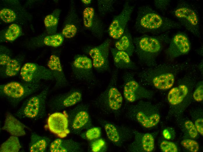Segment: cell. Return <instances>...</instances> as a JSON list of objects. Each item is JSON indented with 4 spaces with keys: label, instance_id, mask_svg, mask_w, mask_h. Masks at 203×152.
<instances>
[{
    "label": "cell",
    "instance_id": "1",
    "mask_svg": "<svg viewBox=\"0 0 203 152\" xmlns=\"http://www.w3.org/2000/svg\"><path fill=\"white\" fill-rule=\"evenodd\" d=\"M191 67V63L188 61L157 64L143 69L137 77L142 84L160 90H167L173 86L179 74Z\"/></svg>",
    "mask_w": 203,
    "mask_h": 152
},
{
    "label": "cell",
    "instance_id": "2",
    "mask_svg": "<svg viewBox=\"0 0 203 152\" xmlns=\"http://www.w3.org/2000/svg\"><path fill=\"white\" fill-rule=\"evenodd\" d=\"M181 26L178 22L162 16L146 5L138 8L134 25L135 30L139 33L154 35Z\"/></svg>",
    "mask_w": 203,
    "mask_h": 152
},
{
    "label": "cell",
    "instance_id": "3",
    "mask_svg": "<svg viewBox=\"0 0 203 152\" xmlns=\"http://www.w3.org/2000/svg\"><path fill=\"white\" fill-rule=\"evenodd\" d=\"M170 40L167 34L144 35L134 38L133 40L135 51L139 61L146 68L157 65V58L163 45L169 43Z\"/></svg>",
    "mask_w": 203,
    "mask_h": 152
},
{
    "label": "cell",
    "instance_id": "4",
    "mask_svg": "<svg viewBox=\"0 0 203 152\" xmlns=\"http://www.w3.org/2000/svg\"><path fill=\"white\" fill-rule=\"evenodd\" d=\"M125 116L143 127L150 128L155 127L160 119L159 106L151 102L140 100L128 106Z\"/></svg>",
    "mask_w": 203,
    "mask_h": 152
},
{
    "label": "cell",
    "instance_id": "5",
    "mask_svg": "<svg viewBox=\"0 0 203 152\" xmlns=\"http://www.w3.org/2000/svg\"><path fill=\"white\" fill-rule=\"evenodd\" d=\"M195 74L191 72L186 74L177 80L176 85L169 91L167 99L172 107L182 108L188 104L192 90L196 84Z\"/></svg>",
    "mask_w": 203,
    "mask_h": 152
},
{
    "label": "cell",
    "instance_id": "6",
    "mask_svg": "<svg viewBox=\"0 0 203 152\" xmlns=\"http://www.w3.org/2000/svg\"><path fill=\"white\" fill-rule=\"evenodd\" d=\"M42 87L39 83L12 81L0 85V96L6 99L16 107L24 99L38 91Z\"/></svg>",
    "mask_w": 203,
    "mask_h": 152
},
{
    "label": "cell",
    "instance_id": "7",
    "mask_svg": "<svg viewBox=\"0 0 203 152\" xmlns=\"http://www.w3.org/2000/svg\"><path fill=\"white\" fill-rule=\"evenodd\" d=\"M49 87H44L38 93L31 95L25 100L16 115L22 119L38 120L46 114V100Z\"/></svg>",
    "mask_w": 203,
    "mask_h": 152
},
{
    "label": "cell",
    "instance_id": "8",
    "mask_svg": "<svg viewBox=\"0 0 203 152\" xmlns=\"http://www.w3.org/2000/svg\"><path fill=\"white\" fill-rule=\"evenodd\" d=\"M118 75V69L113 71L107 89L96 102L99 106L113 113L119 111L123 103V96L117 86Z\"/></svg>",
    "mask_w": 203,
    "mask_h": 152
},
{
    "label": "cell",
    "instance_id": "9",
    "mask_svg": "<svg viewBox=\"0 0 203 152\" xmlns=\"http://www.w3.org/2000/svg\"><path fill=\"white\" fill-rule=\"evenodd\" d=\"M172 13L182 26L195 36L201 37L199 15L192 6L186 1L181 0Z\"/></svg>",
    "mask_w": 203,
    "mask_h": 152
},
{
    "label": "cell",
    "instance_id": "10",
    "mask_svg": "<svg viewBox=\"0 0 203 152\" xmlns=\"http://www.w3.org/2000/svg\"><path fill=\"white\" fill-rule=\"evenodd\" d=\"M123 93L125 100L133 103L142 99H150L154 92L145 88L134 78L133 73L126 72L123 76Z\"/></svg>",
    "mask_w": 203,
    "mask_h": 152
},
{
    "label": "cell",
    "instance_id": "11",
    "mask_svg": "<svg viewBox=\"0 0 203 152\" xmlns=\"http://www.w3.org/2000/svg\"><path fill=\"white\" fill-rule=\"evenodd\" d=\"M1 4L0 18L6 23L24 24L31 19V15L18 0H4Z\"/></svg>",
    "mask_w": 203,
    "mask_h": 152
},
{
    "label": "cell",
    "instance_id": "12",
    "mask_svg": "<svg viewBox=\"0 0 203 152\" xmlns=\"http://www.w3.org/2000/svg\"><path fill=\"white\" fill-rule=\"evenodd\" d=\"M111 42V40L108 38L99 45L87 46L83 48V51L90 57L93 68L98 72L110 70L108 55Z\"/></svg>",
    "mask_w": 203,
    "mask_h": 152
},
{
    "label": "cell",
    "instance_id": "13",
    "mask_svg": "<svg viewBox=\"0 0 203 152\" xmlns=\"http://www.w3.org/2000/svg\"><path fill=\"white\" fill-rule=\"evenodd\" d=\"M92 60L88 56L77 54L74 57L71 64V69L74 78L77 80L89 84L96 82L93 71Z\"/></svg>",
    "mask_w": 203,
    "mask_h": 152
},
{
    "label": "cell",
    "instance_id": "14",
    "mask_svg": "<svg viewBox=\"0 0 203 152\" xmlns=\"http://www.w3.org/2000/svg\"><path fill=\"white\" fill-rule=\"evenodd\" d=\"M19 74L23 81L28 83H39L42 80H54L53 74L48 68L32 62L24 64Z\"/></svg>",
    "mask_w": 203,
    "mask_h": 152
},
{
    "label": "cell",
    "instance_id": "15",
    "mask_svg": "<svg viewBox=\"0 0 203 152\" xmlns=\"http://www.w3.org/2000/svg\"><path fill=\"white\" fill-rule=\"evenodd\" d=\"M169 43L165 53L169 61H172L178 57L188 54L190 50L191 44L189 38L183 32H179L174 35L170 39Z\"/></svg>",
    "mask_w": 203,
    "mask_h": 152
},
{
    "label": "cell",
    "instance_id": "16",
    "mask_svg": "<svg viewBox=\"0 0 203 152\" xmlns=\"http://www.w3.org/2000/svg\"><path fill=\"white\" fill-rule=\"evenodd\" d=\"M133 10L134 7L129 2L124 4L121 12L113 18L108 27V32L110 37L118 39L122 35Z\"/></svg>",
    "mask_w": 203,
    "mask_h": 152
},
{
    "label": "cell",
    "instance_id": "17",
    "mask_svg": "<svg viewBox=\"0 0 203 152\" xmlns=\"http://www.w3.org/2000/svg\"><path fill=\"white\" fill-rule=\"evenodd\" d=\"M104 127L108 139L117 146H122L133 135V130L123 125L107 122Z\"/></svg>",
    "mask_w": 203,
    "mask_h": 152
},
{
    "label": "cell",
    "instance_id": "18",
    "mask_svg": "<svg viewBox=\"0 0 203 152\" xmlns=\"http://www.w3.org/2000/svg\"><path fill=\"white\" fill-rule=\"evenodd\" d=\"M83 25L96 38L101 39L103 35L104 27L95 9L92 7L87 6L82 13Z\"/></svg>",
    "mask_w": 203,
    "mask_h": 152
},
{
    "label": "cell",
    "instance_id": "19",
    "mask_svg": "<svg viewBox=\"0 0 203 152\" xmlns=\"http://www.w3.org/2000/svg\"><path fill=\"white\" fill-rule=\"evenodd\" d=\"M134 139L129 145L128 151L132 152H150L154 148L155 139L150 133H143L133 130Z\"/></svg>",
    "mask_w": 203,
    "mask_h": 152
},
{
    "label": "cell",
    "instance_id": "20",
    "mask_svg": "<svg viewBox=\"0 0 203 152\" xmlns=\"http://www.w3.org/2000/svg\"><path fill=\"white\" fill-rule=\"evenodd\" d=\"M82 98L81 92L78 90L73 89L53 97L50 101L49 105L52 109L61 110L76 104Z\"/></svg>",
    "mask_w": 203,
    "mask_h": 152
},
{
    "label": "cell",
    "instance_id": "21",
    "mask_svg": "<svg viewBox=\"0 0 203 152\" xmlns=\"http://www.w3.org/2000/svg\"><path fill=\"white\" fill-rule=\"evenodd\" d=\"M47 125L49 130L60 138L66 137L69 133L68 118L64 113L56 112L50 115Z\"/></svg>",
    "mask_w": 203,
    "mask_h": 152
},
{
    "label": "cell",
    "instance_id": "22",
    "mask_svg": "<svg viewBox=\"0 0 203 152\" xmlns=\"http://www.w3.org/2000/svg\"><path fill=\"white\" fill-rule=\"evenodd\" d=\"M74 2L71 5L64 23L61 33L64 38L71 39L74 37L80 28V19Z\"/></svg>",
    "mask_w": 203,
    "mask_h": 152
},
{
    "label": "cell",
    "instance_id": "23",
    "mask_svg": "<svg viewBox=\"0 0 203 152\" xmlns=\"http://www.w3.org/2000/svg\"><path fill=\"white\" fill-rule=\"evenodd\" d=\"M55 81V86L60 87L67 85L68 82L63 71L59 57L55 54L50 56L47 64Z\"/></svg>",
    "mask_w": 203,
    "mask_h": 152
},
{
    "label": "cell",
    "instance_id": "24",
    "mask_svg": "<svg viewBox=\"0 0 203 152\" xmlns=\"http://www.w3.org/2000/svg\"><path fill=\"white\" fill-rule=\"evenodd\" d=\"M23 123L20 121L11 113L7 112L2 129L9 133L11 135L17 137H22L26 134V128Z\"/></svg>",
    "mask_w": 203,
    "mask_h": 152
},
{
    "label": "cell",
    "instance_id": "25",
    "mask_svg": "<svg viewBox=\"0 0 203 152\" xmlns=\"http://www.w3.org/2000/svg\"><path fill=\"white\" fill-rule=\"evenodd\" d=\"M24 60V56L21 55L13 58L6 65L0 67V77L7 79L15 77L20 74Z\"/></svg>",
    "mask_w": 203,
    "mask_h": 152
},
{
    "label": "cell",
    "instance_id": "26",
    "mask_svg": "<svg viewBox=\"0 0 203 152\" xmlns=\"http://www.w3.org/2000/svg\"><path fill=\"white\" fill-rule=\"evenodd\" d=\"M110 50L114 64L117 68L131 70L136 69L135 64L127 53L118 50L115 48L111 47Z\"/></svg>",
    "mask_w": 203,
    "mask_h": 152
},
{
    "label": "cell",
    "instance_id": "27",
    "mask_svg": "<svg viewBox=\"0 0 203 152\" xmlns=\"http://www.w3.org/2000/svg\"><path fill=\"white\" fill-rule=\"evenodd\" d=\"M64 38L61 33L52 34H46L41 39L33 41L30 43L29 47L32 49L43 46L57 47L63 44Z\"/></svg>",
    "mask_w": 203,
    "mask_h": 152
},
{
    "label": "cell",
    "instance_id": "28",
    "mask_svg": "<svg viewBox=\"0 0 203 152\" xmlns=\"http://www.w3.org/2000/svg\"><path fill=\"white\" fill-rule=\"evenodd\" d=\"M115 48L127 53L130 57L135 51L133 40L130 32L126 27L122 35L116 42Z\"/></svg>",
    "mask_w": 203,
    "mask_h": 152
},
{
    "label": "cell",
    "instance_id": "29",
    "mask_svg": "<svg viewBox=\"0 0 203 152\" xmlns=\"http://www.w3.org/2000/svg\"><path fill=\"white\" fill-rule=\"evenodd\" d=\"M22 34V29L20 25L10 24L0 32L1 42H11L14 41Z\"/></svg>",
    "mask_w": 203,
    "mask_h": 152
},
{
    "label": "cell",
    "instance_id": "30",
    "mask_svg": "<svg viewBox=\"0 0 203 152\" xmlns=\"http://www.w3.org/2000/svg\"><path fill=\"white\" fill-rule=\"evenodd\" d=\"M49 143L46 137L40 136L35 132L31 133L29 146L31 152H46Z\"/></svg>",
    "mask_w": 203,
    "mask_h": 152
},
{
    "label": "cell",
    "instance_id": "31",
    "mask_svg": "<svg viewBox=\"0 0 203 152\" xmlns=\"http://www.w3.org/2000/svg\"><path fill=\"white\" fill-rule=\"evenodd\" d=\"M61 11L60 9L56 8L45 17L44 23L47 34L56 33Z\"/></svg>",
    "mask_w": 203,
    "mask_h": 152
},
{
    "label": "cell",
    "instance_id": "32",
    "mask_svg": "<svg viewBox=\"0 0 203 152\" xmlns=\"http://www.w3.org/2000/svg\"><path fill=\"white\" fill-rule=\"evenodd\" d=\"M22 147L17 137L12 136L0 146V152H18Z\"/></svg>",
    "mask_w": 203,
    "mask_h": 152
},
{
    "label": "cell",
    "instance_id": "33",
    "mask_svg": "<svg viewBox=\"0 0 203 152\" xmlns=\"http://www.w3.org/2000/svg\"><path fill=\"white\" fill-rule=\"evenodd\" d=\"M114 0H97V7L99 14L104 16L108 13L114 11Z\"/></svg>",
    "mask_w": 203,
    "mask_h": 152
},
{
    "label": "cell",
    "instance_id": "34",
    "mask_svg": "<svg viewBox=\"0 0 203 152\" xmlns=\"http://www.w3.org/2000/svg\"><path fill=\"white\" fill-rule=\"evenodd\" d=\"M69 146L67 141L58 139L51 143L50 151L51 152H67L69 151Z\"/></svg>",
    "mask_w": 203,
    "mask_h": 152
},
{
    "label": "cell",
    "instance_id": "35",
    "mask_svg": "<svg viewBox=\"0 0 203 152\" xmlns=\"http://www.w3.org/2000/svg\"><path fill=\"white\" fill-rule=\"evenodd\" d=\"M89 118L87 112L83 110L80 111L75 117L72 124L73 128L76 129H80L88 122Z\"/></svg>",
    "mask_w": 203,
    "mask_h": 152
},
{
    "label": "cell",
    "instance_id": "36",
    "mask_svg": "<svg viewBox=\"0 0 203 152\" xmlns=\"http://www.w3.org/2000/svg\"><path fill=\"white\" fill-rule=\"evenodd\" d=\"M13 58L10 50L7 47L0 46V65L1 67L6 65Z\"/></svg>",
    "mask_w": 203,
    "mask_h": 152
},
{
    "label": "cell",
    "instance_id": "37",
    "mask_svg": "<svg viewBox=\"0 0 203 152\" xmlns=\"http://www.w3.org/2000/svg\"><path fill=\"white\" fill-rule=\"evenodd\" d=\"M181 144L183 146L190 152H197L199 148L198 143L193 139H184L181 141Z\"/></svg>",
    "mask_w": 203,
    "mask_h": 152
},
{
    "label": "cell",
    "instance_id": "38",
    "mask_svg": "<svg viewBox=\"0 0 203 152\" xmlns=\"http://www.w3.org/2000/svg\"><path fill=\"white\" fill-rule=\"evenodd\" d=\"M203 82L201 80L195 84L196 87L192 94L194 99L196 102H200L203 99Z\"/></svg>",
    "mask_w": 203,
    "mask_h": 152
},
{
    "label": "cell",
    "instance_id": "39",
    "mask_svg": "<svg viewBox=\"0 0 203 152\" xmlns=\"http://www.w3.org/2000/svg\"><path fill=\"white\" fill-rule=\"evenodd\" d=\"M160 146L162 151L164 152H177L178 151L176 145L171 141H164L161 143Z\"/></svg>",
    "mask_w": 203,
    "mask_h": 152
},
{
    "label": "cell",
    "instance_id": "40",
    "mask_svg": "<svg viewBox=\"0 0 203 152\" xmlns=\"http://www.w3.org/2000/svg\"><path fill=\"white\" fill-rule=\"evenodd\" d=\"M101 131L98 127H94L88 129L86 133L87 138L92 140L99 138L101 135Z\"/></svg>",
    "mask_w": 203,
    "mask_h": 152
},
{
    "label": "cell",
    "instance_id": "41",
    "mask_svg": "<svg viewBox=\"0 0 203 152\" xmlns=\"http://www.w3.org/2000/svg\"><path fill=\"white\" fill-rule=\"evenodd\" d=\"M185 126L188 131L189 135L192 138H195L197 137L198 132L195 125L191 121L187 120L185 123Z\"/></svg>",
    "mask_w": 203,
    "mask_h": 152
},
{
    "label": "cell",
    "instance_id": "42",
    "mask_svg": "<svg viewBox=\"0 0 203 152\" xmlns=\"http://www.w3.org/2000/svg\"><path fill=\"white\" fill-rule=\"evenodd\" d=\"M170 1L169 0H155L154 1L155 6L161 11L166 10L170 4Z\"/></svg>",
    "mask_w": 203,
    "mask_h": 152
},
{
    "label": "cell",
    "instance_id": "43",
    "mask_svg": "<svg viewBox=\"0 0 203 152\" xmlns=\"http://www.w3.org/2000/svg\"><path fill=\"white\" fill-rule=\"evenodd\" d=\"M104 144V141L102 139H99L94 142L92 145V149L93 151H99Z\"/></svg>",
    "mask_w": 203,
    "mask_h": 152
},
{
    "label": "cell",
    "instance_id": "44",
    "mask_svg": "<svg viewBox=\"0 0 203 152\" xmlns=\"http://www.w3.org/2000/svg\"><path fill=\"white\" fill-rule=\"evenodd\" d=\"M195 125L198 132L203 135V120L202 118L197 119L195 122Z\"/></svg>",
    "mask_w": 203,
    "mask_h": 152
},
{
    "label": "cell",
    "instance_id": "45",
    "mask_svg": "<svg viewBox=\"0 0 203 152\" xmlns=\"http://www.w3.org/2000/svg\"><path fill=\"white\" fill-rule=\"evenodd\" d=\"M80 1L84 5L87 6L90 4L92 2L91 0H81Z\"/></svg>",
    "mask_w": 203,
    "mask_h": 152
},
{
    "label": "cell",
    "instance_id": "46",
    "mask_svg": "<svg viewBox=\"0 0 203 152\" xmlns=\"http://www.w3.org/2000/svg\"><path fill=\"white\" fill-rule=\"evenodd\" d=\"M200 65H199V69H200V70H201V71H202V69H203V62H202H202H201L200 63Z\"/></svg>",
    "mask_w": 203,
    "mask_h": 152
}]
</instances>
